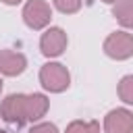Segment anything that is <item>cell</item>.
I'll list each match as a JSON object with an SVG mask.
<instances>
[{"instance_id":"obj_5","label":"cell","mask_w":133,"mask_h":133,"mask_svg":"<svg viewBox=\"0 0 133 133\" xmlns=\"http://www.w3.org/2000/svg\"><path fill=\"white\" fill-rule=\"evenodd\" d=\"M69 39H66V33L60 29V27H50L46 33H42L39 37V50L44 56L48 58H54V56H60L66 48Z\"/></svg>"},{"instance_id":"obj_3","label":"cell","mask_w":133,"mask_h":133,"mask_svg":"<svg viewBox=\"0 0 133 133\" xmlns=\"http://www.w3.org/2000/svg\"><path fill=\"white\" fill-rule=\"evenodd\" d=\"M106 56L114 60H127L133 56V35L127 31H114L104 39Z\"/></svg>"},{"instance_id":"obj_13","label":"cell","mask_w":133,"mask_h":133,"mask_svg":"<svg viewBox=\"0 0 133 133\" xmlns=\"http://www.w3.org/2000/svg\"><path fill=\"white\" fill-rule=\"evenodd\" d=\"M29 133H58V129H56L54 123H37V125L31 127Z\"/></svg>"},{"instance_id":"obj_4","label":"cell","mask_w":133,"mask_h":133,"mask_svg":"<svg viewBox=\"0 0 133 133\" xmlns=\"http://www.w3.org/2000/svg\"><path fill=\"white\" fill-rule=\"evenodd\" d=\"M52 19V8L46 0H29L23 6V21L29 29H44Z\"/></svg>"},{"instance_id":"obj_7","label":"cell","mask_w":133,"mask_h":133,"mask_svg":"<svg viewBox=\"0 0 133 133\" xmlns=\"http://www.w3.org/2000/svg\"><path fill=\"white\" fill-rule=\"evenodd\" d=\"M27 69V58L15 50H0V75L17 77Z\"/></svg>"},{"instance_id":"obj_12","label":"cell","mask_w":133,"mask_h":133,"mask_svg":"<svg viewBox=\"0 0 133 133\" xmlns=\"http://www.w3.org/2000/svg\"><path fill=\"white\" fill-rule=\"evenodd\" d=\"M81 4H83V0H54V6H56L60 12H64V15L77 12V10L81 8Z\"/></svg>"},{"instance_id":"obj_16","label":"cell","mask_w":133,"mask_h":133,"mask_svg":"<svg viewBox=\"0 0 133 133\" xmlns=\"http://www.w3.org/2000/svg\"><path fill=\"white\" fill-rule=\"evenodd\" d=\"M0 94H2V79H0Z\"/></svg>"},{"instance_id":"obj_11","label":"cell","mask_w":133,"mask_h":133,"mask_svg":"<svg viewBox=\"0 0 133 133\" xmlns=\"http://www.w3.org/2000/svg\"><path fill=\"white\" fill-rule=\"evenodd\" d=\"M94 131H100V125L96 121H73L64 133H94Z\"/></svg>"},{"instance_id":"obj_10","label":"cell","mask_w":133,"mask_h":133,"mask_svg":"<svg viewBox=\"0 0 133 133\" xmlns=\"http://www.w3.org/2000/svg\"><path fill=\"white\" fill-rule=\"evenodd\" d=\"M118 98L125 104H133V75H125L118 83Z\"/></svg>"},{"instance_id":"obj_8","label":"cell","mask_w":133,"mask_h":133,"mask_svg":"<svg viewBox=\"0 0 133 133\" xmlns=\"http://www.w3.org/2000/svg\"><path fill=\"white\" fill-rule=\"evenodd\" d=\"M48 106H50V100L44 94H29V96H25V116H27V123L39 121L48 112Z\"/></svg>"},{"instance_id":"obj_2","label":"cell","mask_w":133,"mask_h":133,"mask_svg":"<svg viewBox=\"0 0 133 133\" xmlns=\"http://www.w3.org/2000/svg\"><path fill=\"white\" fill-rule=\"evenodd\" d=\"M0 116L15 129H21L27 123L25 116V94H10L0 104Z\"/></svg>"},{"instance_id":"obj_1","label":"cell","mask_w":133,"mask_h":133,"mask_svg":"<svg viewBox=\"0 0 133 133\" xmlns=\"http://www.w3.org/2000/svg\"><path fill=\"white\" fill-rule=\"evenodd\" d=\"M39 83L44 85V89L48 91H54V94H60L69 87L71 83V75L66 71L64 64L60 62H48L39 69Z\"/></svg>"},{"instance_id":"obj_14","label":"cell","mask_w":133,"mask_h":133,"mask_svg":"<svg viewBox=\"0 0 133 133\" xmlns=\"http://www.w3.org/2000/svg\"><path fill=\"white\" fill-rule=\"evenodd\" d=\"M2 2H4V4H8V6H12V4H19L21 0H2Z\"/></svg>"},{"instance_id":"obj_9","label":"cell","mask_w":133,"mask_h":133,"mask_svg":"<svg viewBox=\"0 0 133 133\" xmlns=\"http://www.w3.org/2000/svg\"><path fill=\"white\" fill-rule=\"evenodd\" d=\"M112 15L123 27L133 29V0H116Z\"/></svg>"},{"instance_id":"obj_15","label":"cell","mask_w":133,"mask_h":133,"mask_svg":"<svg viewBox=\"0 0 133 133\" xmlns=\"http://www.w3.org/2000/svg\"><path fill=\"white\" fill-rule=\"evenodd\" d=\"M102 2H106V4H114L116 0H102Z\"/></svg>"},{"instance_id":"obj_6","label":"cell","mask_w":133,"mask_h":133,"mask_svg":"<svg viewBox=\"0 0 133 133\" xmlns=\"http://www.w3.org/2000/svg\"><path fill=\"white\" fill-rule=\"evenodd\" d=\"M106 133H133V112L127 108H114L104 116Z\"/></svg>"},{"instance_id":"obj_18","label":"cell","mask_w":133,"mask_h":133,"mask_svg":"<svg viewBox=\"0 0 133 133\" xmlns=\"http://www.w3.org/2000/svg\"><path fill=\"white\" fill-rule=\"evenodd\" d=\"M94 133H100V131H94Z\"/></svg>"},{"instance_id":"obj_17","label":"cell","mask_w":133,"mask_h":133,"mask_svg":"<svg viewBox=\"0 0 133 133\" xmlns=\"http://www.w3.org/2000/svg\"><path fill=\"white\" fill-rule=\"evenodd\" d=\"M0 133H6V131H2V129H0Z\"/></svg>"}]
</instances>
